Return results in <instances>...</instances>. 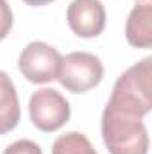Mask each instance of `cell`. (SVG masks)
Returning a JSON list of instances; mask_svg holds the SVG:
<instances>
[{"label": "cell", "mask_w": 152, "mask_h": 154, "mask_svg": "<svg viewBox=\"0 0 152 154\" xmlns=\"http://www.w3.org/2000/svg\"><path fill=\"white\" fill-rule=\"evenodd\" d=\"M116 109L143 118L152 109V57H143L116 79L108 100Z\"/></svg>", "instance_id": "obj_1"}, {"label": "cell", "mask_w": 152, "mask_h": 154, "mask_svg": "<svg viewBox=\"0 0 152 154\" xmlns=\"http://www.w3.org/2000/svg\"><path fill=\"white\" fill-rule=\"evenodd\" d=\"M102 140L109 154H149V133L143 118L106 104L100 120Z\"/></svg>", "instance_id": "obj_2"}, {"label": "cell", "mask_w": 152, "mask_h": 154, "mask_svg": "<svg viewBox=\"0 0 152 154\" xmlns=\"http://www.w3.org/2000/svg\"><path fill=\"white\" fill-rule=\"evenodd\" d=\"M104 77L102 61L90 52H72L63 57L57 81L72 93H86L100 84Z\"/></svg>", "instance_id": "obj_3"}, {"label": "cell", "mask_w": 152, "mask_h": 154, "mask_svg": "<svg viewBox=\"0 0 152 154\" xmlns=\"http://www.w3.org/2000/svg\"><path fill=\"white\" fill-rule=\"evenodd\" d=\"M63 56L45 41H31L18 57V70L29 82L45 84L57 79Z\"/></svg>", "instance_id": "obj_4"}, {"label": "cell", "mask_w": 152, "mask_h": 154, "mask_svg": "<svg viewBox=\"0 0 152 154\" xmlns=\"http://www.w3.org/2000/svg\"><path fill=\"white\" fill-rule=\"evenodd\" d=\"M72 115L70 102L54 88H41L31 95L29 116L34 127L43 133H54L61 129Z\"/></svg>", "instance_id": "obj_5"}, {"label": "cell", "mask_w": 152, "mask_h": 154, "mask_svg": "<svg viewBox=\"0 0 152 154\" xmlns=\"http://www.w3.org/2000/svg\"><path fill=\"white\" fill-rule=\"evenodd\" d=\"M66 22L79 38H97L106 29V9L100 0H72L66 9Z\"/></svg>", "instance_id": "obj_6"}, {"label": "cell", "mask_w": 152, "mask_h": 154, "mask_svg": "<svg viewBox=\"0 0 152 154\" xmlns=\"http://www.w3.org/2000/svg\"><path fill=\"white\" fill-rule=\"evenodd\" d=\"M125 38L129 45L136 48H150L152 47V4L143 2L136 4L125 23Z\"/></svg>", "instance_id": "obj_7"}, {"label": "cell", "mask_w": 152, "mask_h": 154, "mask_svg": "<svg viewBox=\"0 0 152 154\" xmlns=\"http://www.w3.org/2000/svg\"><path fill=\"white\" fill-rule=\"evenodd\" d=\"M20 100L14 82L0 70V134L13 131L20 122Z\"/></svg>", "instance_id": "obj_8"}, {"label": "cell", "mask_w": 152, "mask_h": 154, "mask_svg": "<svg viewBox=\"0 0 152 154\" xmlns=\"http://www.w3.org/2000/svg\"><path fill=\"white\" fill-rule=\"evenodd\" d=\"M52 154H99L86 134L79 131H70L56 138L52 145Z\"/></svg>", "instance_id": "obj_9"}, {"label": "cell", "mask_w": 152, "mask_h": 154, "mask_svg": "<svg viewBox=\"0 0 152 154\" xmlns=\"http://www.w3.org/2000/svg\"><path fill=\"white\" fill-rule=\"evenodd\" d=\"M13 9L7 0H0V41L7 38V34L13 29Z\"/></svg>", "instance_id": "obj_10"}, {"label": "cell", "mask_w": 152, "mask_h": 154, "mask_svg": "<svg viewBox=\"0 0 152 154\" xmlns=\"http://www.w3.org/2000/svg\"><path fill=\"white\" fill-rule=\"evenodd\" d=\"M4 154H43L41 147L32 140H16L14 143H11Z\"/></svg>", "instance_id": "obj_11"}, {"label": "cell", "mask_w": 152, "mask_h": 154, "mask_svg": "<svg viewBox=\"0 0 152 154\" xmlns=\"http://www.w3.org/2000/svg\"><path fill=\"white\" fill-rule=\"evenodd\" d=\"M27 5H32V7H39V5H47V4H50V2H54V0H23Z\"/></svg>", "instance_id": "obj_12"}]
</instances>
